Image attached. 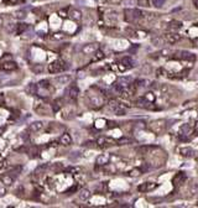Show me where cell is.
I'll return each mask as SVG.
<instances>
[{
	"instance_id": "cell-30",
	"label": "cell",
	"mask_w": 198,
	"mask_h": 208,
	"mask_svg": "<svg viewBox=\"0 0 198 208\" xmlns=\"http://www.w3.org/2000/svg\"><path fill=\"white\" fill-rule=\"evenodd\" d=\"M39 86L40 88H45V89H50V82L47 81V79H42V81H40L39 83Z\"/></svg>"
},
{
	"instance_id": "cell-27",
	"label": "cell",
	"mask_w": 198,
	"mask_h": 208,
	"mask_svg": "<svg viewBox=\"0 0 198 208\" xmlns=\"http://www.w3.org/2000/svg\"><path fill=\"white\" fill-rule=\"evenodd\" d=\"M103 58H104V53L100 50L94 52V61H100V59H103Z\"/></svg>"
},
{
	"instance_id": "cell-42",
	"label": "cell",
	"mask_w": 198,
	"mask_h": 208,
	"mask_svg": "<svg viewBox=\"0 0 198 208\" xmlns=\"http://www.w3.org/2000/svg\"><path fill=\"white\" fill-rule=\"evenodd\" d=\"M5 104V98H4V94H0V105H4Z\"/></svg>"
},
{
	"instance_id": "cell-25",
	"label": "cell",
	"mask_w": 198,
	"mask_h": 208,
	"mask_svg": "<svg viewBox=\"0 0 198 208\" xmlns=\"http://www.w3.org/2000/svg\"><path fill=\"white\" fill-rule=\"evenodd\" d=\"M29 29V25L27 24H25V22H20V24H17L16 25V32L17 34H22L24 31H26V30Z\"/></svg>"
},
{
	"instance_id": "cell-7",
	"label": "cell",
	"mask_w": 198,
	"mask_h": 208,
	"mask_svg": "<svg viewBox=\"0 0 198 208\" xmlns=\"http://www.w3.org/2000/svg\"><path fill=\"white\" fill-rule=\"evenodd\" d=\"M55 81L61 86H66L72 81V76L71 74H59L55 77Z\"/></svg>"
},
{
	"instance_id": "cell-21",
	"label": "cell",
	"mask_w": 198,
	"mask_h": 208,
	"mask_svg": "<svg viewBox=\"0 0 198 208\" xmlns=\"http://www.w3.org/2000/svg\"><path fill=\"white\" fill-rule=\"evenodd\" d=\"M108 162H109V156L108 155H99L97 157V160H95V164L102 166V165H107Z\"/></svg>"
},
{
	"instance_id": "cell-35",
	"label": "cell",
	"mask_w": 198,
	"mask_h": 208,
	"mask_svg": "<svg viewBox=\"0 0 198 208\" xmlns=\"http://www.w3.org/2000/svg\"><path fill=\"white\" fill-rule=\"evenodd\" d=\"M140 175H141V170H140V169H134L133 171L130 172V176H133V177L140 176Z\"/></svg>"
},
{
	"instance_id": "cell-14",
	"label": "cell",
	"mask_w": 198,
	"mask_h": 208,
	"mask_svg": "<svg viewBox=\"0 0 198 208\" xmlns=\"http://www.w3.org/2000/svg\"><path fill=\"white\" fill-rule=\"evenodd\" d=\"M178 152L181 154L182 156H184V157H192V156H194V154H196V151L193 150V149L187 147V146L178 149Z\"/></svg>"
},
{
	"instance_id": "cell-31",
	"label": "cell",
	"mask_w": 198,
	"mask_h": 208,
	"mask_svg": "<svg viewBox=\"0 0 198 208\" xmlns=\"http://www.w3.org/2000/svg\"><path fill=\"white\" fill-rule=\"evenodd\" d=\"M189 193L191 194H197L198 193V185L197 183H192L189 186Z\"/></svg>"
},
{
	"instance_id": "cell-12",
	"label": "cell",
	"mask_w": 198,
	"mask_h": 208,
	"mask_svg": "<svg viewBox=\"0 0 198 208\" xmlns=\"http://www.w3.org/2000/svg\"><path fill=\"white\" fill-rule=\"evenodd\" d=\"M67 96L71 98V99H77L78 96H79V88H78L76 84H72L68 91H67Z\"/></svg>"
},
{
	"instance_id": "cell-45",
	"label": "cell",
	"mask_w": 198,
	"mask_h": 208,
	"mask_svg": "<svg viewBox=\"0 0 198 208\" xmlns=\"http://www.w3.org/2000/svg\"><path fill=\"white\" fill-rule=\"evenodd\" d=\"M193 4H194L196 8H198V0H193Z\"/></svg>"
},
{
	"instance_id": "cell-28",
	"label": "cell",
	"mask_w": 198,
	"mask_h": 208,
	"mask_svg": "<svg viewBox=\"0 0 198 208\" xmlns=\"http://www.w3.org/2000/svg\"><path fill=\"white\" fill-rule=\"evenodd\" d=\"M15 17L22 20V19H25V17H26V13L24 10H17V11H15Z\"/></svg>"
},
{
	"instance_id": "cell-20",
	"label": "cell",
	"mask_w": 198,
	"mask_h": 208,
	"mask_svg": "<svg viewBox=\"0 0 198 208\" xmlns=\"http://www.w3.org/2000/svg\"><path fill=\"white\" fill-rule=\"evenodd\" d=\"M89 104H91L92 107H94V108H98V107H100L102 104H103V100H102V98H99V97H91L89 98Z\"/></svg>"
},
{
	"instance_id": "cell-18",
	"label": "cell",
	"mask_w": 198,
	"mask_h": 208,
	"mask_svg": "<svg viewBox=\"0 0 198 208\" xmlns=\"http://www.w3.org/2000/svg\"><path fill=\"white\" fill-rule=\"evenodd\" d=\"M78 197H79V199L81 201H83V202H86V201H88L89 198L92 197V193H91V191L89 189H82V191H79V193H78Z\"/></svg>"
},
{
	"instance_id": "cell-33",
	"label": "cell",
	"mask_w": 198,
	"mask_h": 208,
	"mask_svg": "<svg viewBox=\"0 0 198 208\" xmlns=\"http://www.w3.org/2000/svg\"><path fill=\"white\" fill-rule=\"evenodd\" d=\"M166 0H152V5L155 8H161L165 4Z\"/></svg>"
},
{
	"instance_id": "cell-22",
	"label": "cell",
	"mask_w": 198,
	"mask_h": 208,
	"mask_svg": "<svg viewBox=\"0 0 198 208\" xmlns=\"http://www.w3.org/2000/svg\"><path fill=\"white\" fill-rule=\"evenodd\" d=\"M184 178H186L184 172H178V174H176V176L173 177V183H175V185H179L181 182L184 181Z\"/></svg>"
},
{
	"instance_id": "cell-40",
	"label": "cell",
	"mask_w": 198,
	"mask_h": 208,
	"mask_svg": "<svg viewBox=\"0 0 198 208\" xmlns=\"http://www.w3.org/2000/svg\"><path fill=\"white\" fill-rule=\"evenodd\" d=\"M124 142H131V140H130V139H127V138H123V139H120V140H118V144H119V145H123Z\"/></svg>"
},
{
	"instance_id": "cell-16",
	"label": "cell",
	"mask_w": 198,
	"mask_h": 208,
	"mask_svg": "<svg viewBox=\"0 0 198 208\" xmlns=\"http://www.w3.org/2000/svg\"><path fill=\"white\" fill-rule=\"evenodd\" d=\"M59 144L63 145V146H69L72 145V138L68 133H64L61 138H59Z\"/></svg>"
},
{
	"instance_id": "cell-17",
	"label": "cell",
	"mask_w": 198,
	"mask_h": 208,
	"mask_svg": "<svg viewBox=\"0 0 198 208\" xmlns=\"http://www.w3.org/2000/svg\"><path fill=\"white\" fill-rule=\"evenodd\" d=\"M0 69H3V71H15V69H17V64L13 61L11 62L9 61V62L3 63L1 66H0Z\"/></svg>"
},
{
	"instance_id": "cell-34",
	"label": "cell",
	"mask_w": 198,
	"mask_h": 208,
	"mask_svg": "<svg viewBox=\"0 0 198 208\" xmlns=\"http://www.w3.org/2000/svg\"><path fill=\"white\" fill-rule=\"evenodd\" d=\"M146 100H149V102H155V96H154V93H151V92H149V93H146V96L144 97Z\"/></svg>"
},
{
	"instance_id": "cell-24",
	"label": "cell",
	"mask_w": 198,
	"mask_h": 208,
	"mask_svg": "<svg viewBox=\"0 0 198 208\" xmlns=\"http://www.w3.org/2000/svg\"><path fill=\"white\" fill-rule=\"evenodd\" d=\"M122 64L123 66H125V68H131V67H134V61L131 59L130 57H124L122 59Z\"/></svg>"
},
{
	"instance_id": "cell-2",
	"label": "cell",
	"mask_w": 198,
	"mask_h": 208,
	"mask_svg": "<svg viewBox=\"0 0 198 208\" xmlns=\"http://www.w3.org/2000/svg\"><path fill=\"white\" fill-rule=\"evenodd\" d=\"M124 14H125V20L129 22H135L142 17V13L137 9H127L124 11Z\"/></svg>"
},
{
	"instance_id": "cell-11",
	"label": "cell",
	"mask_w": 198,
	"mask_h": 208,
	"mask_svg": "<svg viewBox=\"0 0 198 208\" xmlns=\"http://www.w3.org/2000/svg\"><path fill=\"white\" fill-rule=\"evenodd\" d=\"M68 16L74 21H81L82 20V11L79 9H69Z\"/></svg>"
},
{
	"instance_id": "cell-5",
	"label": "cell",
	"mask_w": 198,
	"mask_h": 208,
	"mask_svg": "<svg viewBox=\"0 0 198 208\" xmlns=\"http://www.w3.org/2000/svg\"><path fill=\"white\" fill-rule=\"evenodd\" d=\"M97 144L100 147H107V146H110V145L115 144V140L109 139V138H107V136H100V138L97 139Z\"/></svg>"
},
{
	"instance_id": "cell-41",
	"label": "cell",
	"mask_w": 198,
	"mask_h": 208,
	"mask_svg": "<svg viewBox=\"0 0 198 208\" xmlns=\"http://www.w3.org/2000/svg\"><path fill=\"white\" fill-rule=\"evenodd\" d=\"M58 15H61V17H66V16L68 15V13L66 10H59L58 11Z\"/></svg>"
},
{
	"instance_id": "cell-36",
	"label": "cell",
	"mask_w": 198,
	"mask_h": 208,
	"mask_svg": "<svg viewBox=\"0 0 198 208\" xmlns=\"http://www.w3.org/2000/svg\"><path fill=\"white\" fill-rule=\"evenodd\" d=\"M170 27L171 29H179V27H181V22H179V21H172L170 24Z\"/></svg>"
},
{
	"instance_id": "cell-8",
	"label": "cell",
	"mask_w": 198,
	"mask_h": 208,
	"mask_svg": "<svg viewBox=\"0 0 198 208\" xmlns=\"http://www.w3.org/2000/svg\"><path fill=\"white\" fill-rule=\"evenodd\" d=\"M156 187H157V183L145 182V183H142V185H140L139 187H137V189H139L140 192H150V191H152V189H155Z\"/></svg>"
},
{
	"instance_id": "cell-29",
	"label": "cell",
	"mask_w": 198,
	"mask_h": 208,
	"mask_svg": "<svg viewBox=\"0 0 198 208\" xmlns=\"http://www.w3.org/2000/svg\"><path fill=\"white\" fill-rule=\"evenodd\" d=\"M36 91H37V87H36V84H32V83H31V84H30V86L27 87V92H29L30 94H31V96H35V94H36Z\"/></svg>"
},
{
	"instance_id": "cell-9",
	"label": "cell",
	"mask_w": 198,
	"mask_h": 208,
	"mask_svg": "<svg viewBox=\"0 0 198 208\" xmlns=\"http://www.w3.org/2000/svg\"><path fill=\"white\" fill-rule=\"evenodd\" d=\"M165 40L167 41L169 44H176L178 42L179 40H181V35H178L176 32H170V34H166L165 35Z\"/></svg>"
},
{
	"instance_id": "cell-10",
	"label": "cell",
	"mask_w": 198,
	"mask_h": 208,
	"mask_svg": "<svg viewBox=\"0 0 198 208\" xmlns=\"http://www.w3.org/2000/svg\"><path fill=\"white\" fill-rule=\"evenodd\" d=\"M0 181L4 186H11L15 181V176H13L11 174H8V175H1L0 176Z\"/></svg>"
},
{
	"instance_id": "cell-39",
	"label": "cell",
	"mask_w": 198,
	"mask_h": 208,
	"mask_svg": "<svg viewBox=\"0 0 198 208\" xmlns=\"http://www.w3.org/2000/svg\"><path fill=\"white\" fill-rule=\"evenodd\" d=\"M152 44H154L155 46H161V39H160V37L152 39Z\"/></svg>"
},
{
	"instance_id": "cell-23",
	"label": "cell",
	"mask_w": 198,
	"mask_h": 208,
	"mask_svg": "<svg viewBox=\"0 0 198 208\" xmlns=\"http://www.w3.org/2000/svg\"><path fill=\"white\" fill-rule=\"evenodd\" d=\"M120 107H122V104H120V103H118L117 100H110V102L108 103V108H109L113 113H115L119 108H120Z\"/></svg>"
},
{
	"instance_id": "cell-38",
	"label": "cell",
	"mask_w": 198,
	"mask_h": 208,
	"mask_svg": "<svg viewBox=\"0 0 198 208\" xmlns=\"http://www.w3.org/2000/svg\"><path fill=\"white\" fill-rule=\"evenodd\" d=\"M140 6H149V0H137Z\"/></svg>"
},
{
	"instance_id": "cell-6",
	"label": "cell",
	"mask_w": 198,
	"mask_h": 208,
	"mask_svg": "<svg viewBox=\"0 0 198 208\" xmlns=\"http://www.w3.org/2000/svg\"><path fill=\"white\" fill-rule=\"evenodd\" d=\"M45 128V124L42 122H40V120H36L34 123L30 124V127H29V130L31 133H40L41 130H44Z\"/></svg>"
},
{
	"instance_id": "cell-13",
	"label": "cell",
	"mask_w": 198,
	"mask_h": 208,
	"mask_svg": "<svg viewBox=\"0 0 198 208\" xmlns=\"http://www.w3.org/2000/svg\"><path fill=\"white\" fill-rule=\"evenodd\" d=\"M176 58H182V59H191V61H194L196 59V56L194 55H192L191 52L188 51H179L176 53Z\"/></svg>"
},
{
	"instance_id": "cell-37",
	"label": "cell",
	"mask_w": 198,
	"mask_h": 208,
	"mask_svg": "<svg viewBox=\"0 0 198 208\" xmlns=\"http://www.w3.org/2000/svg\"><path fill=\"white\" fill-rule=\"evenodd\" d=\"M5 194H6V188L4 185H0V197H4Z\"/></svg>"
},
{
	"instance_id": "cell-26",
	"label": "cell",
	"mask_w": 198,
	"mask_h": 208,
	"mask_svg": "<svg viewBox=\"0 0 198 208\" xmlns=\"http://www.w3.org/2000/svg\"><path fill=\"white\" fill-rule=\"evenodd\" d=\"M130 81H131L130 78H120V79L118 81V83H119V84H120L122 87L125 88V87H129V86H130Z\"/></svg>"
},
{
	"instance_id": "cell-1",
	"label": "cell",
	"mask_w": 198,
	"mask_h": 208,
	"mask_svg": "<svg viewBox=\"0 0 198 208\" xmlns=\"http://www.w3.org/2000/svg\"><path fill=\"white\" fill-rule=\"evenodd\" d=\"M68 68V66H67V63H66L63 59H61V58H58V59H56V61H53L50 66H49V72L50 73H61V72H63V71H66Z\"/></svg>"
},
{
	"instance_id": "cell-15",
	"label": "cell",
	"mask_w": 198,
	"mask_h": 208,
	"mask_svg": "<svg viewBox=\"0 0 198 208\" xmlns=\"http://www.w3.org/2000/svg\"><path fill=\"white\" fill-rule=\"evenodd\" d=\"M137 104H139L141 108H145V109H151V110L155 109V105L152 104V102H149L145 98H140L137 100Z\"/></svg>"
},
{
	"instance_id": "cell-44",
	"label": "cell",
	"mask_w": 198,
	"mask_h": 208,
	"mask_svg": "<svg viewBox=\"0 0 198 208\" xmlns=\"http://www.w3.org/2000/svg\"><path fill=\"white\" fill-rule=\"evenodd\" d=\"M4 25V17L0 15V26H3Z\"/></svg>"
},
{
	"instance_id": "cell-4",
	"label": "cell",
	"mask_w": 198,
	"mask_h": 208,
	"mask_svg": "<svg viewBox=\"0 0 198 208\" xmlns=\"http://www.w3.org/2000/svg\"><path fill=\"white\" fill-rule=\"evenodd\" d=\"M151 130L154 133H162L164 132V129H165V120H161V119H159V120H155L151 123Z\"/></svg>"
},
{
	"instance_id": "cell-3",
	"label": "cell",
	"mask_w": 198,
	"mask_h": 208,
	"mask_svg": "<svg viewBox=\"0 0 198 208\" xmlns=\"http://www.w3.org/2000/svg\"><path fill=\"white\" fill-rule=\"evenodd\" d=\"M99 50V45L98 44H86V45H83L82 46V53H84V55H93V53L95 51H98Z\"/></svg>"
},
{
	"instance_id": "cell-43",
	"label": "cell",
	"mask_w": 198,
	"mask_h": 208,
	"mask_svg": "<svg viewBox=\"0 0 198 208\" xmlns=\"http://www.w3.org/2000/svg\"><path fill=\"white\" fill-rule=\"evenodd\" d=\"M4 166H5V160L1 157V159H0V169H3Z\"/></svg>"
},
{
	"instance_id": "cell-19",
	"label": "cell",
	"mask_w": 198,
	"mask_h": 208,
	"mask_svg": "<svg viewBox=\"0 0 198 208\" xmlns=\"http://www.w3.org/2000/svg\"><path fill=\"white\" fill-rule=\"evenodd\" d=\"M192 133H193V127L189 125V124H183L182 128H181V134L183 136H187Z\"/></svg>"
},
{
	"instance_id": "cell-32",
	"label": "cell",
	"mask_w": 198,
	"mask_h": 208,
	"mask_svg": "<svg viewBox=\"0 0 198 208\" xmlns=\"http://www.w3.org/2000/svg\"><path fill=\"white\" fill-rule=\"evenodd\" d=\"M64 37H66V35L63 32H56V34L52 35V39L53 40H63Z\"/></svg>"
}]
</instances>
